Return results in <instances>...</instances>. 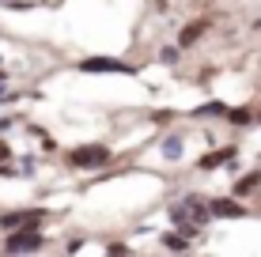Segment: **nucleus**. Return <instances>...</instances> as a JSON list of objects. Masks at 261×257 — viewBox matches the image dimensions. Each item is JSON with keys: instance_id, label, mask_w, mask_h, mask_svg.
<instances>
[{"instance_id": "f257e3e1", "label": "nucleus", "mask_w": 261, "mask_h": 257, "mask_svg": "<svg viewBox=\"0 0 261 257\" xmlns=\"http://www.w3.org/2000/svg\"><path fill=\"white\" fill-rule=\"evenodd\" d=\"M46 246V235L38 231V223H23L15 231H8L4 238V253H34Z\"/></svg>"}, {"instance_id": "f03ea898", "label": "nucleus", "mask_w": 261, "mask_h": 257, "mask_svg": "<svg viewBox=\"0 0 261 257\" xmlns=\"http://www.w3.org/2000/svg\"><path fill=\"white\" fill-rule=\"evenodd\" d=\"M106 159H110V148L106 144H84V148H76V152H68V166H102Z\"/></svg>"}, {"instance_id": "7ed1b4c3", "label": "nucleus", "mask_w": 261, "mask_h": 257, "mask_svg": "<svg viewBox=\"0 0 261 257\" xmlns=\"http://www.w3.org/2000/svg\"><path fill=\"white\" fill-rule=\"evenodd\" d=\"M46 219V208H19V212H4L0 216V231H15L23 223H42Z\"/></svg>"}, {"instance_id": "20e7f679", "label": "nucleus", "mask_w": 261, "mask_h": 257, "mask_svg": "<svg viewBox=\"0 0 261 257\" xmlns=\"http://www.w3.org/2000/svg\"><path fill=\"white\" fill-rule=\"evenodd\" d=\"M80 72H133L125 61H118V57H87V61H80Z\"/></svg>"}, {"instance_id": "39448f33", "label": "nucleus", "mask_w": 261, "mask_h": 257, "mask_svg": "<svg viewBox=\"0 0 261 257\" xmlns=\"http://www.w3.org/2000/svg\"><path fill=\"white\" fill-rule=\"evenodd\" d=\"M208 23H212V19H193L190 26H182V34H178V49H190L193 42L201 38L204 31H208Z\"/></svg>"}, {"instance_id": "423d86ee", "label": "nucleus", "mask_w": 261, "mask_h": 257, "mask_svg": "<svg viewBox=\"0 0 261 257\" xmlns=\"http://www.w3.org/2000/svg\"><path fill=\"white\" fill-rule=\"evenodd\" d=\"M227 159H235V148H220V152H212V155H201V170H216V166H223Z\"/></svg>"}, {"instance_id": "0eeeda50", "label": "nucleus", "mask_w": 261, "mask_h": 257, "mask_svg": "<svg viewBox=\"0 0 261 257\" xmlns=\"http://www.w3.org/2000/svg\"><path fill=\"white\" fill-rule=\"evenodd\" d=\"M212 216H223V219H227V216H242V212H246V208H242V205H235V201H212Z\"/></svg>"}, {"instance_id": "6e6552de", "label": "nucleus", "mask_w": 261, "mask_h": 257, "mask_svg": "<svg viewBox=\"0 0 261 257\" xmlns=\"http://www.w3.org/2000/svg\"><path fill=\"white\" fill-rule=\"evenodd\" d=\"M257 182H261V170H250L242 182H235V197H246V193H254Z\"/></svg>"}, {"instance_id": "1a4fd4ad", "label": "nucleus", "mask_w": 261, "mask_h": 257, "mask_svg": "<svg viewBox=\"0 0 261 257\" xmlns=\"http://www.w3.org/2000/svg\"><path fill=\"white\" fill-rule=\"evenodd\" d=\"M223 118H227L231 125H250V121H254V110H250V106H235V110H227Z\"/></svg>"}, {"instance_id": "9d476101", "label": "nucleus", "mask_w": 261, "mask_h": 257, "mask_svg": "<svg viewBox=\"0 0 261 257\" xmlns=\"http://www.w3.org/2000/svg\"><path fill=\"white\" fill-rule=\"evenodd\" d=\"M220 113H227V106L223 102H208V106H197L193 118H220Z\"/></svg>"}, {"instance_id": "9b49d317", "label": "nucleus", "mask_w": 261, "mask_h": 257, "mask_svg": "<svg viewBox=\"0 0 261 257\" xmlns=\"http://www.w3.org/2000/svg\"><path fill=\"white\" fill-rule=\"evenodd\" d=\"M163 246H167V250H186L190 242H186V238H174V235H167V238H163Z\"/></svg>"}, {"instance_id": "f8f14e48", "label": "nucleus", "mask_w": 261, "mask_h": 257, "mask_svg": "<svg viewBox=\"0 0 261 257\" xmlns=\"http://www.w3.org/2000/svg\"><path fill=\"white\" fill-rule=\"evenodd\" d=\"M163 152L178 159V155H182V140H178V136H170V140H167V148H163Z\"/></svg>"}, {"instance_id": "ddd939ff", "label": "nucleus", "mask_w": 261, "mask_h": 257, "mask_svg": "<svg viewBox=\"0 0 261 257\" xmlns=\"http://www.w3.org/2000/svg\"><path fill=\"white\" fill-rule=\"evenodd\" d=\"M159 61H167V65H170V61H178V46H167L163 53H159Z\"/></svg>"}, {"instance_id": "4468645a", "label": "nucleus", "mask_w": 261, "mask_h": 257, "mask_svg": "<svg viewBox=\"0 0 261 257\" xmlns=\"http://www.w3.org/2000/svg\"><path fill=\"white\" fill-rule=\"evenodd\" d=\"M4 159H12V148H8L4 140H0V163H4Z\"/></svg>"}, {"instance_id": "2eb2a0df", "label": "nucleus", "mask_w": 261, "mask_h": 257, "mask_svg": "<svg viewBox=\"0 0 261 257\" xmlns=\"http://www.w3.org/2000/svg\"><path fill=\"white\" fill-rule=\"evenodd\" d=\"M4 99H8V83L0 79V102H4Z\"/></svg>"}]
</instances>
